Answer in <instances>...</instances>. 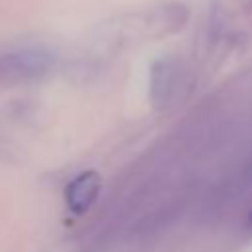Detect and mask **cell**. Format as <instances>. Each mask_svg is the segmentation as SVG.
<instances>
[{
  "mask_svg": "<svg viewBox=\"0 0 252 252\" xmlns=\"http://www.w3.org/2000/svg\"><path fill=\"white\" fill-rule=\"evenodd\" d=\"M55 65V55L43 47H24L0 55V83H24L45 77Z\"/></svg>",
  "mask_w": 252,
  "mask_h": 252,
  "instance_id": "6da1fadb",
  "label": "cell"
},
{
  "mask_svg": "<svg viewBox=\"0 0 252 252\" xmlns=\"http://www.w3.org/2000/svg\"><path fill=\"white\" fill-rule=\"evenodd\" d=\"M100 191V175L93 169L79 173L65 187V203L73 215H85L96 201Z\"/></svg>",
  "mask_w": 252,
  "mask_h": 252,
  "instance_id": "7a4b0ae2",
  "label": "cell"
},
{
  "mask_svg": "<svg viewBox=\"0 0 252 252\" xmlns=\"http://www.w3.org/2000/svg\"><path fill=\"white\" fill-rule=\"evenodd\" d=\"M173 85H175V69L173 61L167 57L156 59L150 69V81H148V91H150V100L156 108H161L169 102L173 94Z\"/></svg>",
  "mask_w": 252,
  "mask_h": 252,
  "instance_id": "3957f363",
  "label": "cell"
},
{
  "mask_svg": "<svg viewBox=\"0 0 252 252\" xmlns=\"http://www.w3.org/2000/svg\"><path fill=\"white\" fill-rule=\"evenodd\" d=\"M246 226L252 230V211H250V213H248V217H246Z\"/></svg>",
  "mask_w": 252,
  "mask_h": 252,
  "instance_id": "277c9868",
  "label": "cell"
}]
</instances>
